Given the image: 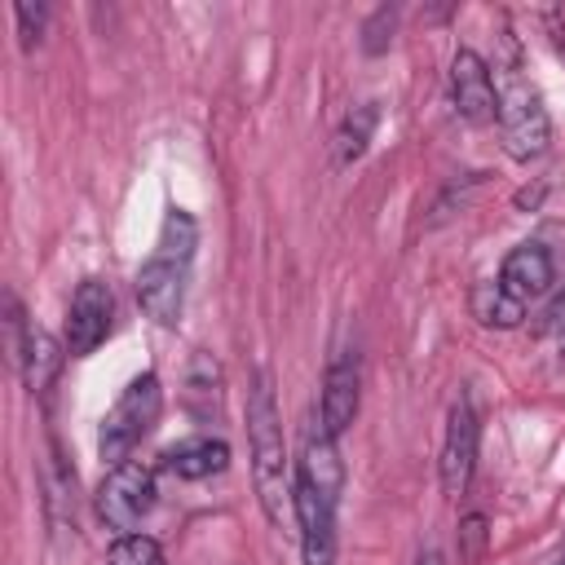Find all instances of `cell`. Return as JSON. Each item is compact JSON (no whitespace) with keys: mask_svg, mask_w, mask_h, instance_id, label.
I'll list each match as a JSON object with an SVG mask.
<instances>
[{"mask_svg":"<svg viewBox=\"0 0 565 565\" xmlns=\"http://www.w3.org/2000/svg\"><path fill=\"white\" fill-rule=\"evenodd\" d=\"M411 565H446V556H441L437 547H424V552H419V556H415Z\"/></svg>","mask_w":565,"mask_h":565,"instance_id":"22","label":"cell"},{"mask_svg":"<svg viewBox=\"0 0 565 565\" xmlns=\"http://www.w3.org/2000/svg\"><path fill=\"white\" fill-rule=\"evenodd\" d=\"M296 481L313 486L322 499L340 503L344 494V459H340V446L335 437L322 428V419H313L305 428V441H300V459H296Z\"/></svg>","mask_w":565,"mask_h":565,"instance_id":"12","label":"cell"},{"mask_svg":"<svg viewBox=\"0 0 565 565\" xmlns=\"http://www.w3.org/2000/svg\"><path fill=\"white\" fill-rule=\"evenodd\" d=\"M4 309H9L4 322H9V353H13V366L22 371L26 393H31V397H44L49 384H53V375H57V366H62V358H66V344H57L44 327L26 322L18 296H9Z\"/></svg>","mask_w":565,"mask_h":565,"instance_id":"7","label":"cell"},{"mask_svg":"<svg viewBox=\"0 0 565 565\" xmlns=\"http://www.w3.org/2000/svg\"><path fill=\"white\" fill-rule=\"evenodd\" d=\"M499 84V141H503V154L516 159V163H530L547 150L552 141V119H547V106L539 97V88L512 66Z\"/></svg>","mask_w":565,"mask_h":565,"instance_id":"4","label":"cell"},{"mask_svg":"<svg viewBox=\"0 0 565 565\" xmlns=\"http://www.w3.org/2000/svg\"><path fill=\"white\" fill-rule=\"evenodd\" d=\"M159 468L172 472L177 481H203V477H216L230 468V441L216 437V433H190V437H177L172 446L159 450Z\"/></svg>","mask_w":565,"mask_h":565,"instance_id":"13","label":"cell"},{"mask_svg":"<svg viewBox=\"0 0 565 565\" xmlns=\"http://www.w3.org/2000/svg\"><path fill=\"white\" fill-rule=\"evenodd\" d=\"M561 565H565V556H561Z\"/></svg>","mask_w":565,"mask_h":565,"instance_id":"23","label":"cell"},{"mask_svg":"<svg viewBox=\"0 0 565 565\" xmlns=\"http://www.w3.org/2000/svg\"><path fill=\"white\" fill-rule=\"evenodd\" d=\"M181 406H185V415L194 419V424H221V415H225V371H221V362L207 353V349H199L194 358H190V366H185V380H181Z\"/></svg>","mask_w":565,"mask_h":565,"instance_id":"15","label":"cell"},{"mask_svg":"<svg viewBox=\"0 0 565 565\" xmlns=\"http://www.w3.org/2000/svg\"><path fill=\"white\" fill-rule=\"evenodd\" d=\"M106 565H168L163 561V547L150 539V534H119L106 552Z\"/></svg>","mask_w":565,"mask_h":565,"instance_id":"18","label":"cell"},{"mask_svg":"<svg viewBox=\"0 0 565 565\" xmlns=\"http://www.w3.org/2000/svg\"><path fill=\"white\" fill-rule=\"evenodd\" d=\"M159 411H163L159 375L154 371L132 375L124 384V393L115 397V406L102 415V428H97V459H102V468L128 463L132 450L141 446V437L159 424Z\"/></svg>","mask_w":565,"mask_h":565,"instance_id":"3","label":"cell"},{"mask_svg":"<svg viewBox=\"0 0 565 565\" xmlns=\"http://www.w3.org/2000/svg\"><path fill=\"white\" fill-rule=\"evenodd\" d=\"M335 508L313 486L296 481V530H300V565H335Z\"/></svg>","mask_w":565,"mask_h":565,"instance_id":"11","label":"cell"},{"mask_svg":"<svg viewBox=\"0 0 565 565\" xmlns=\"http://www.w3.org/2000/svg\"><path fill=\"white\" fill-rule=\"evenodd\" d=\"M358 397H362V362L353 349H335L318 393V419L331 437H340L358 419Z\"/></svg>","mask_w":565,"mask_h":565,"instance_id":"10","label":"cell"},{"mask_svg":"<svg viewBox=\"0 0 565 565\" xmlns=\"http://www.w3.org/2000/svg\"><path fill=\"white\" fill-rule=\"evenodd\" d=\"M543 194H547V185L539 181V185H525V190H516V199H512V203H516L521 212H534V207L543 203Z\"/></svg>","mask_w":565,"mask_h":565,"instance_id":"21","label":"cell"},{"mask_svg":"<svg viewBox=\"0 0 565 565\" xmlns=\"http://www.w3.org/2000/svg\"><path fill=\"white\" fill-rule=\"evenodd\" d=\"M115 327V291L110 282L102 278H84L66 305V331H62V344L71 358H88L97 353V344L110 335Z\"/></svg>","mask_w":565,"mask_h":565,"instance_id":"8","label":"cell"},{"mask_svg":"<svg viewBox=\"0 0 565 565\" xmlns=\"http://www.w3.org/2000/svg\"><path fill=\"white\" fill-rule=\"evenodd\" d=\"M477 446H481V419H477L472 397L459 393L446 411V433H441V455H437V481H441V494L450 503H459L472 486Z\"/></svg>","mask_w":565,"mask_h":565,"instance_id":"6","label":"cell"},{"mask_svg":"<svg viewBox=\"0 0 565 565\" xmlns=\"http://www.w3.org/2000/svg\"><path fill=\"white\" fill-rule=\"evenodd\" d=\"M375 128H380V102H358V106L340 119V128H335V137H331V163H335V168H353V163L366 154Z\"/></svg>","mask_w":565,"mask_h":565,"instance_id":"16","label":"cell"},{"mask_svg":"<svg viewBox=\"0 0 565 565\" xmlns=\"http://www.w3.org/2000/svg\"><path fill=\"white\" fill-rule=\"evenodd\" d=\"M393 26H397V9H393V4H380V9L366 18V26H362V53H366V57L384 53V49L393 44Z\"/></svg>","mask_w":565,"mask_h":565,"instance_id":"19","label":"cell"},{"mask_svg":"<svg viewBox=\"0 0 565 565\" xmlns=\"http://www.w3.org/2000/svg\"><path fill=\"white\" fill-rule=\"evenodd\" d=\"M247 455H252V486L265 521L274 530L296 525V459L287 450L282 411L265 366L252 375V388H247Z\"/></svg>","mask_w":565,"mask_h":565,"instance_id":"1","label":"cell"},{"mask_svg":"<svg viewBox=\"0 0 565 565\" xmlns=\"http://www.w3.org/2000/svg\"><path fill=\"white\" fill-rule=\"evenodd\" d=\"M154 503H159V486H154L150 463L128 459L119 468H106V477L97 486V516L106 521V530L137 534V525L154 512Z\"/></svg>","mask_w":565,"mask_h":565,"instance_id":"5","label":"cell"},{"mask_svg":"<svg viewBox=\"0 0 565 565\" xmlns=\"http://www.w3.org/2000/svg\"><path fill=\"white\" fill-rule=\"evenodd\" d=\"M450 102H455V115L472 128L499 124V84L477 49H459L450 57Z\"/></svg>","mask_w":565,"mask_h":565,"instance_id":"9","label":"cell"},{"mask_svg":"<svg viewBox=\"0 0 565 565\" xmlns=\"http://www.w3.org/2000/svg\"><path fill=\"white\" fill-rule=\"evenodd\" d=\"M194 247H199L194 216L185 207H168L163 212V225H159V238H154L146 265L137 269V305H141V318H150L163 331H172L181 322Z\"/></svg>","mask_w":565,"mask_h":565,"instance_id":"2","label":"cell"},{"mask_svg":"<svg viewBox=\"0 0 565 565\" xmlns=\"http://www.w3.org/2000/svg\"><path fill=\"white\" fill-rule=\"evenodd\" d=\"M472 309H477L481 327H494V331H512V327H521V318H525V305H521L516 296H508V291L499 287V278L477 287Z\"/></svg>","mask_w":565,"mask_h":565,"instance_id":"17","label":"cell"},{"mask_svg":"<svg viewBox=\"0 0 565 565\" xmlns=\"http://www.w3.org/2000/svg\"><path fill=\"white\" fill-rule=\"evenodd\" d=\"M13 22L22 35V49H35L44 26H49V4H13Z\"/></svg>","mask_w":565,"mask_h":565,"instance_id":"20","label":"cell"},{"mask_svg":"<svg viewBox=\"0 0 565 565\" xmlns=\"http://www.w3.org/2000/svg\"><path fill=\"white\" fill-rule=\"evenodd\" d=\"M552 282H556V260H552V252L543 243H516L499 265V287L508 296H516L521 305L547 296Z\"/></svg>","mask_w":565,"mask_h":565,"instance_id":"14","label":"cell"}]
</instances>
